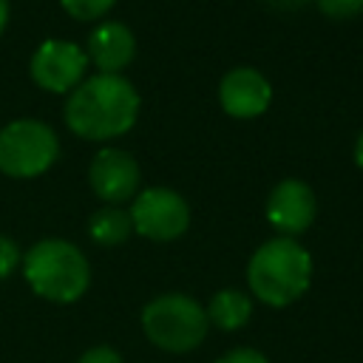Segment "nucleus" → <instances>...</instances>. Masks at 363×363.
Returning <instances> with one entry per match:
<instances>
[{
    "instance_id": "f257e3e1",
    "label": "nucleus",
    "mask_w": 363,
    "mask_h": 363,
    "mask_svg": "<svg viewBox=\"0 0 363 363\" xmlns=\"http://www.w3.org/2000/svg\"><path fill=\"white\" fill-rule=\"evenodd\" d=\"M139 113V94L119 74H96L79 82L65 102V125L94 142L122 136L133 128Z\"/></svg>"
},
{
    "instance_id": "9d476101",
    "label": "nucleus",
    "mask_w": 363,
    "mask_h": 363,
    "mask_svg": "<svg viewBox=\"0 0 363 363\" xmlns=\"http://www.w3.org/2000/svg\"><path fill=\"white\" fill-rule=\"evenodd\" d=\"M218 99L230 116L252 119L267 111V105L272 99V88H269L267 77H261V71L241 65V68H233L224 74V79L218 85Z\"/></svg>"
},
{
    "instance_id": "f3484780",
    "label": "nucleus",
    "mask_w": 363,
    "mask_h": 363,
    "mask_svg": "<svg viewBox=\"0 0 363 363\" xmlns=\"http://www.w3.org/2000/svg\"><path fill=\"white\" fill-rule=\"evenodd\" d=\"M216 363H267V357L252 346H238V349H230L227 354H221Z\"/></svg>"
},
{
    "instance_id": "20e7f679",
    "label": "nucleus",
    "mask_w": 363,
    "mask_h": 363,
    "mask_svg": "<svg viewBox=\"0 0 363 363\" xmlns=\"http://www.w3.org/2000/svg\"><path fill=\"white\" fill-rule=\"evenodd\" d=\"M207 326L210 320L204 306L182 292L159 295L142 309V329L147 340L173 354L193 352L204 340Z\"/></svg>"
},
{
    "instance_id": "1a4fd4ad",
    "label": "nucleus",
    "mask_w": 363,
    "mask_h": 363,
    "mask_svg": "<svg viewBox=\"0 0 363 363\" xmlns=\"http://www.w3.org/2000/svg\"><path fill=\"white\" fill-rule=\"evenodd\" d=\"M91 187L94 193L108 201V204H119L125 199H130L139 187V164L128 150L119 147H102L88 170Z\"/></svg>"
},
{
    "instance_id": "dca6fc26",
    "label": "nucleus",
    "mask_w": 363,
    "mask_h": 363,
    "mask_svg": "<svg viewBox=\"0 0 363 363\" xmlns=\"http://www.w3.org/2000/svg\"><path fill=\"white\" fill-rule=\"evenodd\" d=\"M17 261H20V250H17V244H14L11 238L0 235V281L9 278V275L14 272Z\"/></svg>"
},
{
    "instance_id": "4468645a",
    "label": "nucleus",
    "mask_w": 363,
    "mask_h": 363,
    "mask_svg": "<svg viewBox=\"0 0 363 363\" xmlns=\"http://www.w3.org/2000/svg\"><path fill=\"white\" fill-rule=\"evenodd\" d=\"M62 9L74 17V20H96L102 17L116 0H60Z\"/></svg>"
},
{
    "instance_id": "0eeeda50",
    "label": "nucleus",
    "mask_w": 363,
    "mask_h": 363,
    "mask_svg": "<svg viewBox=\"0 0 363 363\" xmlns=\"http://www.w3.org/2000/svg\"><path fill=\"white\" fill-rule=\"evenodd\" d=\"M88 57L71 40H45L31 57V79L51 94L74 91L85 74Z\"/></svg>"
},
{
    "instance_id": "423d86ee",
    "label": "nucleus",
    "mask_w": 363,
    "mask_h": 363,
    "mask_svg": "<svg viewBox=\"0 0 363 363\" xmlns=\"http://www.w3.org/2000/svg\"><path fill=\"white\" fill-rule=\"evenodd\" d=\"M128 213L133 230L150 241H173L190 227L187 201L167 187H147L136 196Z\"/></svg>"
},
{
    "instance_id": "a211bd4d",
    "label": "nucleus",
    "mask_w": 363,
    "mask_h": 363,
    "mask_svg": "<svg viewBox=\"0 0 363 363\" xmlns=\"http://www.w3.org/2000/svg\"><path fill=\"white\" fill-rule=\"evenodd\" d=\"M77 363H122V357H119V352L113 346H94Z\"/></svg>"
},
{
    "instance_id": "aec40b11",
    "label": "nucleus",
    "mask_w": 363,
    "mask_h": 363,
    "mask_svg": "<svg viewBox=\"0 0 363 363\" xmlns=\"http://www.w3.org/2000/svg\"><path fill=\"white\" fill-rule=\"evenodd\" d=\"M354 162H357V167L363 170V133L357 136V145H354Z\"/></svg>"
},
{
    "instance_id": "6e6552de",
    "label": "nucleus",
    "mask_w": 363,
    "mask_h": 363,
    "mask_svg": "<svg viewBox=\"0 0 363 363\" xmlns=\"http://www.w3.org/2000/svg\"><path fill=\"white\" fill-rule=\"evenodd\" d=\"M315 193L301 179H284L272 187L267 199V221L284 235H301L315 221Z\"/></svg>"
},
{
    "instance_id": "39448f33",
    "label": "nucleus",
    "mask_w": 363,
    "mask_h": 363,
    "mask_svg": "<svg viewBox=\"0 0 363 363\" xmlns=\"http://www.w3.org/2000/svg\"><path fill=\"white\" fill-rule=\"evenodd\" d=\"M60 153L57 133L37 119H14L0 130V170L14 179L45 173Z\"/></svg>"
},
{
    "instance_id": "2eb2a0df",
    "label": "nucleus",
    "mask_w": 363,
    "mask_h": 363,
    "mask_svg": "<svg viewBox=\"0 0 363 363\" xmlns=\"http://www.w3.org/2000/svg\"><path fill=\"white\" fill-rule=\"evenodd\" d=\"M318 9L326 14V17H335V20H346L357 11H363V0H318Z\"/></svg>"
},
{
    "instance_id": "ddd939ff",
    "label": "nucleus",
    "mask_w": 363,
    "mask_h": 363,
    "mask_svg": "<svg viewBox=\"0 0 363 363\" xmlns=\"http://www.w3.org/2000/svg\"><path fill=\"white\" fill-rule=\"evenodd\" d=\"M88 233L96 244H105V247H113V244H122L130 233H133V224H130V213L122 210V207H99L91 221H88Z\"/></svg>"
},
{
    "instance_id": "6ab92c4d",
    "label": "nucleus",
    "mask_w": 363,
    "mask_h": 363,
    "mask_svg": "<svg viewBox=\"0 0 363 363\" xmlns=\"http://www.w3.org/2000/svg\"><path fill=\"white\" fill-rule=\"evenodd\" d=\"M269 6H275V9H286V11H295V9H301V6H306L309 0H267Z\"/></svg>"
},
{
    "instance_id": "412c9836",
    "label": "nucleus",
    "mask_w": 363,
    "mask_h": 363,
    "mask_svg": "<svg viewBox=\"0 0 363 363\" xmlns=\"http://www.w3.org/2000/svg\"><path fill=\"white\" fill-rule=\"evenodd\" d=\"M6 23H9V0H0V34H3Z\"/></svg>"
},
{
    "instance_id": "f03ea898",
    "label": "nucleus",
    "mask_w": 363,
    "mask_h": 363,
    "mask_svg": "<svg viewBox=\"0 0 363 363\" xmlns=\"http://www.w3.org/2000/svg\"><path fill=\"white\" fill-rule=\"evenodd\" d=\"M247 281L252 295L267 306H289L309 289L312 258L295 238H272L252 252Z\"/></svg>"
},
{
    "instance_id": "9b49d317",
    "label": "nucleus",
    "mask_w": 363,
    "mask_h": 363,
    "mask_svg": "<svg viewBox=\"0 0 363 363\" xmlns=\"http://www.w3.org/2000/svg\"><path fill=\"white\" fill-rule=\"evenodd\" d=\"M136 54V40L128 26L122 23H102L88 37V54L91 62L99 68V74H119Z\"/></svg>"
},
{
    "instance_id": "7ed1b4c3",
    "label": "nucleus",
    "mask_w": 363,
    "mask_h": 363,
    "mask_svg": "<svg viewBox=\"0 0 363 363\" xmlns=\"http://www.w3.org/2000/svg\"><path fill=\"white\" fill-rule=\"evenodd\" d=\"M23 272L28 286L40 298L54 303H74L91 284L85 255L79 252V247L62 238L37 241L23 258Z\"/></svg>"
},
{
    "instance_id": "f8f14e48",
    "label": "nucleus",
    "mask_w": 363,
    "mask_h": 363,
    "mask_svg": "<svg viewBox=\"0 0 363 363\" xmlns=\"http://www.w3.org/2000/svg\"><path fill=\"white\" fill-rule=\"evenodd\" d=\"M204 312H207V320L216 323L218 329L235 332V329H241L250 320L252 301L244 292H238V289H221V292H216L210 298V306Z\"/></svg>"
}]
</instances>
